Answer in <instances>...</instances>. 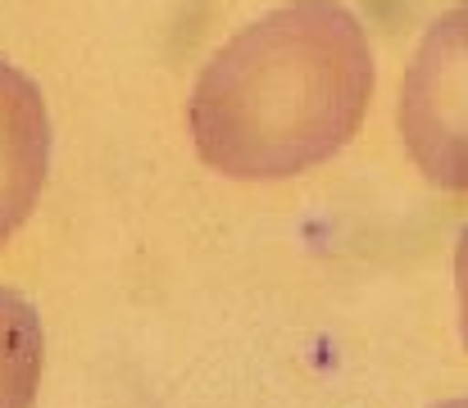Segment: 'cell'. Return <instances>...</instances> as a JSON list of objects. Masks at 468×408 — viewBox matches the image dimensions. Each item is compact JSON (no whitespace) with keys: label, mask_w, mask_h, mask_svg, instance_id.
<instances>
[{"label":"cell","mask_w":468,"mask_h":408,"mask_svg":"<svg viewBox=\"0 0 468 408\" xmlns=\"http://www.w3.org/2000/svg\"><path fill=\"white\" fill-rule=\"evenodd\" d=\"M373 87L368 41L336 0H292L241 27L196 78V154L237 182H273L327 159Z\"/></svg>","instance_id":"obj_1"},{"label":"cell","mask_w":468,"mask_h":408,"mask_svg":"<svg viewBox=\"0 0 468 408\" xmlns=\"http://www.w3.org/2000/svg\"><path fill=\"white\" fill-rule=\"evenodd\" d=\"M400 128L437 182L468 186V0L423 37L405 78Z\"/></svg>","instance_id":"obj_2"},{"label":"cell","mask_w":468,"mask_h":408,"mask_svg":"<svg viewBox=\"0 0 468 408\" xmlns=\"http://www.w3.org/2000/svg\"><path fill=\"white\" fill-rule=\"evenodd\" d=\"M50 173V114L41 87L0 55V250L32 218Z\"/></svg>","instance_id":"obj_3"},{"label":"cell","mask_w":468,"mask_h":408,"mask_svg":"<svg viewBox=\"0 0 468 408\" xmlns=\"http://www.w3.org/2000/svg\"><path fill=\"white\" fill-rule=\"evenodd\" d=\"M41 359H46V336L37 309L0 290V408H32L41 386Z\"/></svg>","instance_id":"obj_4"}]
</instances>
